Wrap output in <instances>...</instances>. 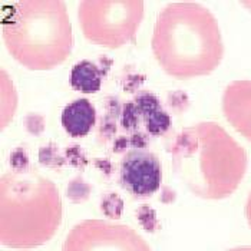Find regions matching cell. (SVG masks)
Listing matches in <instances>:
<instances>
[{"instance_id": "6da1fadb", "label": "cell", "mask_w": 251, "mask_h": 251, "mask_svg": "<svg viewBox=\"0 0 251 251\" xmlns=\"http://www.w3.org/2000/svg\"><path fill=\"white\" fill-rule=\"evenodd\" d=\"M161 164L151 152L134 150L124 156L121 164L122 187L134 195L154 194L161 185Z\"/></svg>"}, {"instance_id": "7a4b0ae2", "label": "cell", "mask_w": 251, "mask_h": 251, "mask_svg": "<svg viewBox=\"0 0 251 251\" xmlns=\"http://www.w3.org/2000/svg\"><path fill=\"white\" fill-rule=\"evenodd\" d=\"M97 112L88 99H76L69 103L62 114V125L72 136L86 135L95 125Z\"/></svg>"}, {"instance_id": "3957f363", "label": "cell", "mask_w": 251, "mask_h": 251, "mask_svg": "<svg viewBox=\"0 0 251 251\" xmlns=\"http://www.w3.org/2000/svg\"><path fill=\"white\" fill-rule=\"evenodd\" d=\"M100 82H102V74L95 63L89 60H82L80 63L74 66L71 83L77 91L86 94L98 92L100 89Z\"/></svg>"}, {"instance_id": "277c9868", "label": "cell", "mask_w": 251, "mask_h": 251, "mask_svg": "<svg viewBox=\"0 0 251 251\" xmlns=\"http://www.w3.org/2000/svg\"><path fill=\"white\" fill-rule=\"evenodd\" d=\"M170 116L167 112L161 111V109H156L154 112L145 115V126H147V131L152 135H161L164 134L168 128H170Z\"/></svg>"}, {"instance_id": "5b68a950", "label": "cell", "mask_w": 251, "mask_h": 251, "mask_svg": "<svg viewBox=\"0 0 251 251\" xmlns=\"http://www.w3.org/2000/svg\"><path fill=\"white\" fill-rule=\"evenodd\" d=\"M135 106L138 108L139 114L142 115H148L151 112H154L156 109H159V100L158 98L154 97L152 94H148V92H141L135 97L134 100Z\"/></svg>"}, {"instance_id": "8992f818", "label": "cell", "mask_w": 251, "mask_h": 251, "mask_svg": "<svg viewBox=\"0 0 251 251\" xmlns=\"http://www.w3.org/2000/svg\"><path fill=\"white\" fill-rule=\"evenodd\" d=\"M100 208H102V211L106 214L108 217L118 218L121 215V213H122L124 202H122V200L116 194H108V195H105L102 198Z\"/></svg>"}, {"instance_id": "52a82bcc", "label": "cell", "mask_w": 251, "mask_h": 251, "mask_svg": "<svg viewBox=\"0 0 251 251\" xmlns=\"http://www.w3.org/2000/svg\"><path fill=\"white\" fill-rule=\"evenodd\" d=\"M121 122L122 126L126 131H134L138 128V122H139V111L135 106L134 102H128L124 108H122V114H121Z\"/></svg>"}, {"instance_id": "ba28073f", "label": "cell", "mask_w": 251, "mask_h": 251, "mask_svg": "<svg viewBox=\"0 0 251 251\" xmlns=\"http://www.w3.org/2000/svg\"><path fill=\"white\" fill-rule=\"evenodd\" d=\"M89 193H91L89 185H88L83 179H80V178L72 181L71 185L68 187V197H69L72 201H75V202H77V201H83L85 198H88Z\"/></svg>"}, {"instance_id": "9c48e42d", "label": "cell", "mask_w": 251, "mask_h": 251, "mask_svg": "<svg viewBox=\"0 0 251 251\" xmlns=\"http://www.w3.org/2000/svg\"><path fill=\"white\" fill-rule=\"evenodd\" d=\"M138 218L147 231H155L158 221H156V215H155L154 210H151L148 205H142V208L138 213Z\"/></svg>"}, {"instance_id": "30bf717a", "label": "cell", "mask_w": 251, "mask_h": 251, "mask_svg": "<svg viewBox=\"0 0 251 251\" xmlns=\"http://www.w3.org/2000/svg\"><path fill=\"white\" fill-rule=\"evenodd\" d=\"M66 156H68V161L72 165L77 167V168H83L88 164L86 156H85V154L82 152V150L79 147H71V148H68L66 150Z\"/></svg>"}, {"instance_id": "8fae6325", "label": "cell", "mask_w": 251, "mask_h": 251, "mask_svg": "<svg viewBox=\"0 0 251 251\" xmlns=\"http://www.w3.org/2000/svg\"><path fill=\"white\" fill-rule=\"evenodd\" d=\"M39 159H40V162L45 164V165H56L58 161H62V159L59 158L58 151L53 148V145L42 148L40 152H39Z\"/></svg>"}, {"instance_id": "7c38bea8", "label": "cell", "mask_w": 251, "mask_h": 251, "mask_svg": "<svg viewBox=\"0 0 251 251\" xmlns=\"http://www.w3.org/2000/svg\"><path fill=\"white\" fill-rule=\"evenodd\" d=\"M10 164H12V167L13 168H16V170H23V168H26L27 167V164H29V156L27 154L19 148V150H16L12 156H10Z\"/></svg>"}, {"instance_id": "4fadbf2b", "label": "cell", "mask_w": 251, "mask_h": 251, "mask_svg": "<svg viewBox=\"0 0 251 251\" xmlns=\"http://www.w3.org/2000/svg\"><path fill=\"white\" fill-rule=\"evenodd\" d=\"M100 132H103L105 135H112L116 132V124L115 119L111 118V116H106L102 119V124H100Z\"/></svg>"}, {"instance_id": "5bb4252c", "label": "cell", "mask_w": 251, "mask_h": 251, "mask_svg": "<svg viewBox=\"0 0 251 251\" xmlns=\"http://www.w3.org/2000/svg\"><path fill=\"white\" fill-rule=\"evenodd\" d=\"M131 145L135 150H145L148 147V138L142 132H135L134 135L131 136Z\"/></svg>"}, {"instance_id": "9a60e30c", "label": "cell", "mask_w": 251, "mask_h": 251, "mask_svg": "<svg viewBox=\"0 0 251 251\" xmlns=\"http://www.w3.org/2000/svg\"><path fill=\"white\" fill-rule=\"evenodd\" d=\"M106 108H108V116H111V118H114V119H115L118 115L122 114L121 106H119V100H118L116 98H109V99H108Z\"/></svg>"}, {"instance_id": "2e32d148", "label": "cell", "mask_w": 251, "mask_h": 251, "mask_svg": "<svg viewBox=\"0 0 251 251\" xmlns=\"http://www.w3.org/2000/svg\"><path fill=\"white\" fill-rule=\"evenodd\" d=\"M128 148V139L125 136H121L118 138L114 144V152H122Z\"/></svg>"}, {"instance_id": "e0dca14e", "label": "cell", "mask_w": 251, "mask_h": 251, "mask_svg": "<svg viewBox=\"0 0 251 251\" xmlns=\"http://www.w3.org/2000/svg\"><path fill=\"white\" fill-rule=\"evenodd\" d=\"M97 167L100 170V171H103L105 174H111V171H112V165H111V162H109V159H97Z\"/></svg>"}]
</instances>
